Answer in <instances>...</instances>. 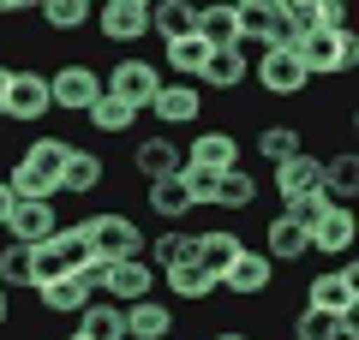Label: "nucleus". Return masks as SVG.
Wrapping results in <instances>:
<instances>
[{"mask_svg":"<svg viewBox=\"0 0 359 340\" xmlns=\"http://www.w3.org/2000/svg\"><path fill=\"white\" fill-rule=\"evenodd\" d=\"M335 6H347V0H335Z\"/></svg>","mask_w":359,"mask_h":340,"instance_id":"8fccbe9b","label":"nucleus"},{"mask_svg":"<svg viewBox=\"0 0 359 340\" xmlns=\"http://www.w3.org/2000/svg\"><path fill=\"white\" fill-rule=\"evenodd\" d=\"M210 340H252V334H240V328H216Z\"/></svg>","mask_w":359,"mask_h":340,"instance_id":"a18cd8bd","label":"nucleus"},{"mask_svg":"<svg viewBox=\"0 0 359 340\" xmlns=\"http://www.w3.org/2000/svg\"><path fill=\"white\" fill-rule=\"evenodd\" d=\"M264 245H269L264 257L282 269V263H299V257L311 251V233H306L299 221H287V215H276V221H269V233H264Z\"/></svg>","mask_w":359,"mask_h":340,"instance_id":"aec40b11","label":"nucleus"},{"mask_svg":"<svg viewBox=\"0 0 359 340\" xmlns=\"http://www.w3.org/2000/svg\"><path fill=\"white\" fill-rule=\"evenodd\" d=\"M150 269H174V263H192V233L186 227H168V233H156L150 245Z\"/></svg>","mask_w":359,"mask_h":340,"instance_id":"473e14b6","label":"nucleus"},{"mask_svg":"<svg viewBox=\"0 0 359 340\" xmlns=\"http://www.w3.org/2000/svg\"><path fill=\"white\" fill-rule=\"evenodd\" d=\"M192 24H198V0H150V30L162 42L192 36Z\"/></svg>","mask_w":359,"mask_h":340,"instance_id":"4be33fe9","label":"nucleus"},{"mask_svg":"<svg viewBox=\"0 0 359 340\" xmlns=\"http://www.w3.org/2000/svg\"><path fill=\"white\" fill-rule=\"evenodd\" d=\"M353 239H359V221H353L347 203H330V209L318 215V227H311V251H323V257H347Z\"/></svg>","mask_w":359,"mask_h":340,"instance_id":"ddd939ff","label":"nucleus"},{"mask_svg":"<svg viewBox=\"0 0 359 340\" xmlns=\"http://www.w3.org/2000/svg\"><path fill=\"white\" fill-rule=\"evenodd\" d=\"M36 292H42V311H54V316H78L90 299H96L78 275H60V281H48V287H36Z\"/></svg>","mask_w":359,"mask_h":340,"instance_id":"a878e982","label":"nucleus"},{"mask_svg":"<svg viewBox=\"0 0 359 340\" xmlns=\"http://www.w3.org/2000/svg\"><path fill=\"white\" fill-rule=\"evenodd\" d=\"M162 275H168V292L186 299V304H204L210 292H216V281H210L198 263H174V269H162Z\"/></svg>","mask_w":359,"mask_h":340,"instance_id":"c756f323","label":"nucleus"},{"mask_svg":"<svg viewBox=\"0 0 359 340\" xmlns=\"http://www.w3.org/2000/svg\"><path fill=\"white\" fill-rule=\"evenodd\" d=\"M252 72H257V84H264V96H306V84H311L306 60H299L294 48H264Z\"/></svg>","mask_w":359,"mask_h":340,"instance_id":"423d86ee","label":"nucleus"},{"mask_svg":"<svg viewBox=\"0 0 359 340\" xmlns=\"http://www.w3.org/2000/svg\"><path fill=\"white\" fill-rule=\"evenodd\" d=\"M240 6H257V13H287V0H240Z\"/></svg>","mask_w":359,"mask_h":340,"instance_id":"79ce46f5","label":"nucleus"},{"mask_svg":"<svg viewBox=\"0 0 359 340\" xmlns=\"http://www.w3.org/2000/svg\"><path fill=\"white\" fill-rule=\"evenodd\" d=\"M13 197H18V191L6 185V179H0V227H6V215H13Z\"/></svg>","mask_w":359,"mask_h":340,"instance_id":"a19ab883","label":"nucleus"},{"mask_svg":"<svg viewBox=\"0 0 359 340\" xmlns=\"http://www.w3.org/2000/svg\"><path fill=\"white\" fill-rule=\"evenodd\" d=\"M36 13L48 18V30H84L96 0H36Z\"/></svg>","mask_w":359,"mask_h":340,"instance_id":"72a5a7b5","label":"nucleus"},{"mask_svg":"<svg viewBox=\"0 0 359 340\" xmlns=\"http://www.w3.org/2000/svg\"><path fill=\"white\" fill-rule=\"evenodd\" d=\"M96 24H102V36L108 42H138V36H150V0H102L96 6Z\"/></svg>","mask_w":359,"mask_h":340,"instance_id":"9b49d317","label":"nucleus"},{"mask_svg":"<svg viewBox=\"0 0 359 340\" xmlns=\"http://www.w3.org/2000/svg\"><path fill=\"white\" fill-rule=\"evenodd\" d=\"M78 334H84V340H126V316H120V304L90 299L84 311H78Z\"/></svg>","mask_w":359,"mask_h":340,"instance_id":"5701e85b","label":"nucleus"},{"mask_svg":"<svg viewBox=\"0 0 359 340\" xmlns=\"http://www.w3.org/2000/svg\"><path fill=\"white\" fill-rule=\"evenodd\" d=\"M48 113H54L48 72H13V84H6V120L36 126V120H48Z\"/></svg>","mask_w":359,"mask_h":340,"instance_id":"0eeeda50","label":"nucleus"},{"mask_svg":"<svg viewBox=\"0 0 359 340\" xmlns=\"http://www.w3.org/2000/svg\"><path fill=\"white\" fill-rule=\"evenodd\" d=\"M150 113L162 120V126H192L198 113H204V96H198V84H186V78H174V84L156 90Z\"/></svg>","mask_w":359,"mask_h":340,"instance_id":"2eb2a0df","label":"nucleus"},{"mask_svg":"<svg viewBox=\"0 0 359 340\" xmlns=\"http://www.w3.org/2000/svg\"><path fill=\"white\" fill-rule=\"evenodd\" d=\"M54 227H60L54 197H13V215H6V239L13 245H42Z\"/></svg>","mask_w":359,"mask_h":340,"instance_id":"1a4fd4ad","label":"nucleus"},{"mask_svg":"<svg viewBox=\"0 0 359 340\" xmlns=\"http://www.w3.org/2000/svg\"><path fill=\"white\" fill-rule=\"evenodd\" d=\"M252 197H257V179L245 173V167H228V173L216 179V203H210V209H252Z\"/></svg>","mask_w":359,"mask_h":340,"instance_id":"7c9ffc66","label":"nucleus"},{"mask_svg":"<svg viewBox=\"0 0 359 340\" xmlns=\"http://www.w3.org/2000/svg\"><path fill=\"white\" fill-rule=\"evenodd\" d=\"M0 287H30V245H0Z\"/></svg>","mask_w":359,"mask_h":340,"instance_id":"4c0bfd02","label":"nucleus"},{"mask_svg":"<svg viewBox=\"0 0 359 340\" xmlns=\"http://www.w3.org/2000/svg\"><path fill=\"white\" fill-rule=\"evenodd\" d=\"M6 84H13V66H0V120H6Z\"/></svg>","mask_w":359,"mask_h":340,"instance_id":"c03bdc74","label":"nucleus"},{"mask_svg":"<svg viewBox=\"0 0 359 340\" xmlns=\"http://www.w3.org/2000/svg\"><path fill=\"white\" fill-rule=\"evenodd\" d=\"M192 36L204 42V48H240V13H233L228 0H216V6H198Z\"/></svg>","mask_w":359,"mask_h":340,"instance_id":"f3484780","label":"nucleus"},{"mask_svg":"<svg viewBox=\"0 0 359 340\" xmlns=\"http://www.w3.org/2000/svg\"><path fill=\"white\" fill-rule=\"evenodd\" d=\"M102 292H114L120 304H138L156 292V269L150 257H120V263H102Z\"/></svg>","mask_w":359,"mask_h":340,"instance_id":"f8f14e48","label":"nucleus"},{"mask_svg":"<svg viewBox=\"0 0 359 340\" xmlns=\"http://www.w3.org/2000/svg\"><path fill=\"white\" fill-rule=\"evenodd\" d=\"M162 48H168V66H174L180 78H198V72H204V60H210V48H204V42H198V36L162 42Z\"/></svg>","mask_w":359,"mask_h":340,"instance_id":"f704fd0d","label":"nucleus"},{"mask_svg":"<svg viewBox=\"0 0 359 340\" xmlns=\"http://www.w3.org/2000/svg\"><path fill=\"white\" fill-rule=\"evenodd\" d=\"M341 323H347V316H341ZM341 323H335V316H323V311H311V304H306V311L294 316V340H335V328H341Z\"/></svg>","mask_w":359,"mask_h":340,"instance_id":"58836bf2","label":"nucleus"},{"mask_svg":"<svg viewBox=\"0 0 359 340\" xmlns=\"http://www.w3.org/2000/svg\"><path fill=\"white\" fill-rule=\"evenodd\" d=\"M228 6H240V0H228Z\"/></svg>","mask_w":359,"mask_h":340,"instance_id":"3c124183","label":"nucleus"},{"mask_svg":"<svg viewBox=\"0 0 359 340\" xmlns=\"http://www.w3.org/2000/svg\"><path fill=\"white\" fill-rule=\"evenodd\" d=\"M186 162L210 167V173H228V167H240V138H233V132H204V138L186 150Z\"/></svg>","mask_w":359,"mask_h":340,"instance_id":"412c9836","label":"nucleus"},{"mask_svg":"<svg viewBox=\"0 0 359 340\" xmlns=\"http://www.w3.org/2000/svg\"><path fill=\"white\" fill-rule=\"evenodd\" d=\"M323 191H330V203L359 197V155H353V150H341V155L323 162Z\"/></svg>","mask_w":359,"mask_h":340,"instance_id":"cd10ccee","label":"nucleus"},{"mask_svg":"<svg viewBox=\"0 0 359 340\" xmlns=\"http://www.w3.org/2000/svg\"><path fill=\"white\" fill-rule=\"evenodd\" d=\"M84 239H90V257L96 263H120V257H144V233L132 215H90L84 221Z\"/></svg>","mask_w":359,"mask_h":340,"instance_id":"7ed1b4c3","label":"nucleus"},{"mask_svg":"<svg viewBox=\"0 0 359 340\" xmlns=\"http://www.w3.org/2000/svg\"><path fill=\"white\" fill-rule=\"evenodd\" d=\"M269 281H276V263H269L264 251H252V245H245V251L222 269L216 292H228V299H257V292H269Z\"/></svg>","mask_w":359,"mask_h":340,"instance_id":"6e6552de","label":"nucleus"},{"mask_svg":"<svg viewBox=\"0 0 359 340\" xmlns=\"http://www.w3.org/2000/svg\"><path fill=\"white\" fill-rule=\"evenodd\" d=\"M132 162H138L144 179H174L180 167H186V150H180L174 138H144L138 150H132Z\"/></svg>","mask_w":359,"mask_h":340,"instance_id":"6ab92c4d","label":"nucleus"},{"mask_svg":"<svg viewBox=\"0 0 359 340\" xmlns=\"http://www.w3.org/2000/svg\"><path fill=\"white\" fill-rule=\"evenodd\" d=\"M48 245H54V251L66 257V269L90 263V239H84V221H78V227H54V233H48Z\"/></svg>","mask_w":359,"mask_h":340,"instance_id":"c9c22d12","label":"nucleus"},{"mask_svg":"<svg viewBox=\"0 0 359 340\" xmlns=\"http://www.w3.org/2000/svg\"><path fill=\"white\" fill-rule=\"evenodd\" d=\"M287 6H311V0H287Z\"/></svg>","mask_w":359,"mask_h":340,"instance_id":"de8ad7c7","label":"nucleus"},{"mask_svg":"<svg viewBox=\"0 0 359 340\" xmlns=\"http://www.w3.org/2000/svg\"><path fill=\"white\" fill-rule=\"evenodd\" d=\"M318 185H323V162L306 155V150L276 167V197H299V191H318Z\"/></svg>","mask_w":359,"mask_h":340,"instance_id":"b1692460","label":"nucleus"},{"mask_svg":"<svg viewBox=\"0 0 359 340\" xmlns=\"http://www.w3.org/2000/svg\"><path fill=\"white\" fill-rule=\"evenodd\" d=\"M36 0H0V18H13V13H30Z\"/></svg>","mask_w":359,"mask_h":340,"instance_id":"37998d69","label":"nucleus"},{"mask_svg":"<svg viewBox=\"0 0 359 340\" xmlns=\"http://www.w3.org/2000/svg\"><path fill=\"white\" fill-rule=\"evenodd\" d=\"M66 340H84V334H66Z\"/></svg>","mask_w":359,"mask_h":340,"instance_id":"09e8293b","label":"nucleus"},{"mask_svg":"<svg viewBox=\"0 0 359 340\" xmlns=\"http://www.w3.org/2000/svg\"><path fill=\"white\" fill-rule=\"evenodd\" d=\"M102 90H108V96H120V101H132V108L144 113L156 101V90H162V72H156L150 60H120L114 72L102 78Z\"/></svg>","mask_w":359,"mask_h":340,"instance_id":"9d476101","label":"nucleus"},{"mask_svg":"<svg viewBox=\"0 0 359 340\" xmlns=\"http://www.w3.org/2000/svg\"><path fill=\"white\" fill-rule=\"evenodd\" d=\"M299 150H306V138H299V126H264V132H257V155H264L269 167L294 162Z\"/></svg>","mask_w":359,"mask_h":340,"instance_id":"c85d7f7f","label":"nucleus"},{"mask_svg":"<svg viewBox=\"0 0 359 340\" xmlns=\"http://www.w3.org/2000/svg\"><path fill=\"white\" fill-rule=\"evenodd\" d=\"M245 72H252V66H245V48H210V60H204L198 78H204L210 90H240Z\"/></svg>","mask_w":359,"mask_h":340,"instance_id":"393cba45","label":"nucleus"},{"mask_svg":"<svg viewBox=\"0 0 359 340\" xmlns=\"http://www.w3.org/2000/svg\"><path fill=\"white\" fill-rule=\"evenodd\" d=\"M6 316H13V304H6V287H0V328H6Z\"/></svg>","mask_w":359,"mask_h":340,"instance_id":"49530a36","label":"nucleus"},{"mask_svg":"<svg viewBox=\"0 0 359 340\" xmlns=\"http://www.w3.org/2000/svg\"><path fill=\"white\" fill-rule=\"evenodd\" d=\"M306 304L311 311H323V316H359V263L347 257L341 269H330V275H311L306 281Z\"/></svg>","mask_w":359,"mask_h":340,"instance_id":"20e7f679","label":"nucleus"},{"mask_svg":"<svg viewBox=\"0 0 359 340\" xmlns=\"http://www.w3.org/2000/svg\"><path fill=\"white\" fill-rule=\"evenodd\" d=\"M48 96H54V108H66V113H90L102 101V72L84 66V60H72V66H60V72H48Z\"/></svg>","mask_w":359,"mask_h":340,"instance_id":"39448f33","label":"nucleus"},{"mask_svg":"<svg viewBox=\"0 0 359 340\" xmlns=\"http://www.w3.org/2000/svg\"><path fill=\"white\" fill-rule=\"evenodd\" d=\"M323 209H330V191L318 185V191H299V197H287V209H282V215H287V221H299V227H306V233H311Z\"/></svg>","mask_w":359,"mask_h":340,"instance_id":"e433bc0d","label":"nucleus"},{"mask_svg":"<svg viewBox=\"0 0 359 340\" xmlns=\"http://www.w3.org/2000/svg\"><path fill=\"white\" fill-rule=\"evenodd\" d=\"M144 203H150V209L162 215L168 227H180V215L192 209V197H186V185H180V173H174V179H150V197H144Z\"/></svg>","mask_w":359,"mask_h":340,"instance_id":"2f4dec72","label":"nucleus"},{"mask_svg":"<svg viewBox=\"0 0 359 340\" xmlns=\"http://www.w3.org/2000/svg\"><path fill=\"white\" fill-rule=\"evenodd\" d=\"M216 179H222V173H210V167H192V162L180 167V185H186L192 209H198V203H216Z\"/></svg>","mask_w":359,"mask_h":340,"instance_id":"ea45409f","label":"nucleus"},{"mask_svg":"<svg viewBox=\"0 0 359 340\" xmlns=\"http://www.w3.org/2000/svg\"><path fill=\"white\" fill-rule=\"evenodd\" d=\"M102 155L96 150H84V143H72V155H66V167H60V197H90V191L102 185Z\"/></svg>","mask_w":359,"mask_h":340,"instance_id":"a211bd4d","label":"nucleus"},{"mask_svg":"<svg viewBox=\"0 0 359 340\" xmlns=\"http://www.w3.org/2000/svg\"><path fill=\"white\" fill-rule=\"evenodd\" d=\"M240 251H245V239L228 233V227H216V233H192V263L204 269L210 281H222V269H228Z\"/></svg>","mask_w":359,"mask_h":340,"instance_id":"dca6fc26","label":"nucleus"},{"mask_svg":"<svg viewBox=\"0 0 359 340\" xmlns=\"http://www.w3.org/2000/svg\"><path fill=\"white\" fill-rule=\"evenodd\" d=\"M72 155V138H30V150L13 162L6 185L18 197H60V167Z\"/></svg>","mask_w":359,"mask_h":340,"instance_id":"f257e3e1","label":"nucleus"},{"mask_svg":"<svg viewBox=\"0 0 359 340\" xmlns=\"http://www.w3.org/2000/svg\"><path fill=\"white\" fill-rule=\"evenodd\" d=\"M120 316H126V340H168L174 334V304H162L156 292L138 304H120Z\"/></svg>","mask_w":359,"mask_h":340,"instance_id":"4468645a","label":"nucleus"},{"mask_svg":"<svg viewBox=\"0 0 359 340\" xmlns=\"http://www.w3.org/2000/svg\"><path fill=\"white\" fill-rule=\"evenodd\" d=\"M294 54L306 60V72L311 78H335V72H353V60H359V36L353 30H306V36L294 42Z\"/></svg>","mask_w":359,"mask_h":340,"instance_id":"f03ea898","label":"nucleus"},{"mask_svg":"<svg viewBox=\"0 0 359 340\" xmlns=\"http://www.w3.org/2000/svg\"><path fill=\"white\" fill-rule=\"evenodd\" d=\"M84 120H90L96 132H102V138H126V132L138 126V108H132V101H120V96H108V90H102V101H96V108H90Z\"/></svg>","mask_w":359,"mask_h":340,"instance_id":"bb28decb","label":"nucleus"}]
</instances>
